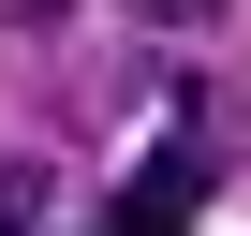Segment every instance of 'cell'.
I'll use <instances>...</instances> for the list:
<instances>
[{
    "label": "cell",
    "mask_w": 251,
    "mask_h": 236,
    "mask_svg": "<svg viewBox=\"0 0 251 236\" xmlns=\"http://www.w3.org/2000/svg\"><path fill=\"white\" fill-rule=\"evenodd\" d=\"M163 15H222V0H163Z\"/></svg>",
    "instance_id": "obj_2"
},
{
    "label": "cell",
    "mask_w": 251,
    "mask_h": 236,
    "mask_svg": "<svg viewBox=\"0 0 251 236\" xmlns=\"http://www.w3.org/2000/svg\"><path fill=\"white\" fill-rule=\"evenodd\" d=\"M207 177H222V148H207V133H192V148L163 133V148L133 163V192H118V221H103V236H177V221L207 207Z\"/></svg>",
    "instance_id": "obj_1"
}]
</instances>
